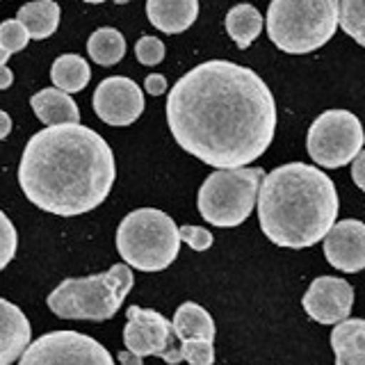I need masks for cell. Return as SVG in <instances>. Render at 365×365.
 Returning <instances> with one entry per match:
<instances>
[{
  "instance_id": "9",
  "label": "cell",
  "mask_w": 365,
  "mask_h": 365,
  "mask_svg": "<svg viewBox=\"0 0 365 365\" xmlns=\"http://www.w3.org/2000/svg\"><path fill=\"white\" fill-rule=\"evenodd\" d=\"M19 365H114V361L98 340L80 331L62 329L30 342Z\"/></svg>"
},
{
  "instance_id": "26",
  "label": "cell",
  "mask_w": 365,
  "mask_h": 365,
  "mask_svg": "<svg viewBox=\"0 0 365 365\" xmlns=\"http://www.w3.org/2000/svg\"><path fill=\"white\" fill-rule=\"evenodd\" d=\"M19 249V233L9 217L0 210V269H5Z\"/></svg>"
},
{
  "instance_id": "27",
  "label": "cell",
  "mask_w": 365,
  "mask_h": 365,
  "mask_svg": "<svg viewBox=\"0 0 365 365\" xmlns=\"http://www.w3.org/2000/svg\"><path fill=\"white\" fill-rule=\"evenodd\" d=\"M165 43L158 37H151V34H144L140 37V41L135 43V55L144 66H155L165 60Z\"/></svg>"
},
{
  "instance_id": "19",
  "label": "cell",
  "mask_w": 365,
  "mask_h": 365,
  "mask_svg": "<svg viewBox=\"0 0 365 365\" xmlns=\"http://www.w3.org/2000/svg\"><path fill=\"white\" fill-rule=\"evenodd\" d=\"M60 5L53 0H37L19 9L16 21L26 28L30 39H48L60 28Z\"/></svg>"
},
{
  "instance_id": "1",
  "label": "cell",
  "mask_w": 365,
  "mask_h": 365,
  "mask_svg": "<svg viewBox=\"0 0 365 365\" xmlns=\"http://www.w3.org/2000/svg\"><path fill=\"white\" fill-rule=\"evenodd\" d=\"M167 123L178 146L217 171L245 169L267 151L277 133V101L256 71L210 60L176 80Z\"/></svg>"
},
{
  "instance_id": "28",
  "label": "cell",
  "mask_w": 365,
  "mask_h": 365,
  "mask_svg": "<svg viewBox=\"0 0 365 365\" xmlns=\"http://www.w3.org/2000/svg\"><path fill=\"white\" fill-rule=\"evenodd\" d=\"M178 237H180V242H185L194 251H208L215 242L212 233L208 228H201V226H180Z\"/></svg>"
},
{
  "instance_id": "14",
  "label": "cell",
  "mask_w": 365,
  "mask_h": 365,
  "mask_svg": "<svg viewBox=\"0 0 365 365\" xmlns=\"http://www.w3.org/2000/svg\"><path fill=\"white\" fill-rule=\"evenodd\" d=\"M32 340V329L19 306L0 297V365H11L23 356Z\"/></svg>"
},
{
  "instance_id": "16",
  "label": "cell",
  "mask_w": 365,
  "mask_h": 365,
  "mask_svg": "<svg viewBox=\"0 0 365 365\" xmlns=\"http://www.w3.org/2000/svg\"><path fill=\"white\" fill-rule=\"evenodd\" d=\"M30 106L46 128L64 125V123H80V110L76 106L73 96H68L55 87H46L37 91V94L30 98Z\"/></svg>"
},
{
  "instance_id": "29",
  "label": "cell",
  "mask_w": 365,
  "mask_h": 365,
  "mask_svg": "<svg viewBox=\"0 0 365 365\" xmlns=\"http://www.w3.org/2000/svg\"><path fill=\"white\" fill-rule=\"evenodd\" d=\"M144 89L151 96H163L165 91H167V78L160 76V73H151V76L144 80Z\"/></svg>"
},
{
  "instance_id": "2",
  "label": "cell",
  "mask_w": 365,
  "mask_h": 365,
  "mask_svg": "<svg viewBox=\"0 0 365 365\" xmlns=\"http://www.w3.org/2000/svg\"><path fill=\"white\" fill-rule=\"evenodd\" d=\"M117 165L110 144L83 123H64L32 135L19 165L23 194L37 208L76 217L110 197Z\"/></svg>"
},
{
  "instance_id": "7",
  "label": "cell",
  "mask_w": 365,
  "mask_h": 365,
  "mask_svg": "<svg viewBox=\"0 0 365 365\" xmlns=\"http://www.w3.org/2000/svg\"><path fill=\"white\" fill-rule=\"evenodd\" d=\"M262 178H265L262 167L212 171L199 187L197 205L201 217L220 228L240 226L254 210Z\"/></svg>"
},
{
  "instance_id": "10",
  "label": "cell",
  "mask_w": 365,
  "mask_h": 365,
  "mask_svg": "<svg viewBox=\"0 0 365 365\" xmlns=\"http://www.w3.org/2000/svg\"><path fill=\"white\" fill-rule=\"evenodd\" d=\"M125 329H123V345L125 351L135 356H158L169 365H178L180 349L178 340L171 331V322L153 308L128 306L125 311Z\"/></svg>"
},
{
  "instance_id": "33",
  "label": "cell",
  "mask_w": 365,
  "mask_h": 365,
  "mask_svg": "<svg viewBox=\"0 0 365 365\" xmlns=\"http://www.w3.org/2000/svg\"><path fill=\"white\" fill-rule=\"evenodd\" d=\"M117 359H119L121 365H144V361L140 356H135V354H130V351H119Z\"/></svg>"
},
{
  "instance_id": "21",
  "label": "cell",
  "mask_w": 365,
  "mask_h": 365,
  "mask_svg": "<svg viewBox=\"0 0 365 365\" xmlns=\"http://www.w3.org/2000/svg\"><path fill=\"white\" fill-rule=\"evenodd\" d=\"M262 30V16L254 5H235L226 14V32L237 48H249Z\"/></svg>"
},
{
  "instance_id": "3",
  "label": "cell",
  "mask_w": 365,
  "mask_h": 365,
  "mask_svg": "<svg viewBox=\"0 0 365 365\" xmlns=\"http://www.w3.org/2000/svg\"><path fill=\"white\" fill-rule=\"evenodd\" d=\"M256 201L262 233L285 249L322 242L340 208L334 180L304 163L281 165L265 174Z\"/></svg>"
},
{
  "instance_id": "25",
  "label": "cell",
  "mask_w": 365,
  "mask_h": 365,
  "mask_svg": "<svg viewBox=\"0 0 365 365\" xmlns=\"http://www.w3.org/2000/svg\"><path fill=\"white\" fill-rule=\"evenodd\" d=\"M180 359L190 365H212L215 363V342L203 340H185L178 342Z\"/></svg>"
},
{
  "instance_id": "23",
  "label": "cell",
  "mask_w": 365,
  "mask_h": 365,
  "mask_svg": "<svg viewBox=\"0 0 365 365\" xmlns=\"http://www.w3.org/2000/svg\"><path fill=\"white\" fill-rule=\"evenodd\" d=\"M338 26L356 43H365V5L361 0H342V3H338Z\"/></svg>"
},
{
  "instance_id": "12",
  "label": "cell",
  "mask_w": 365,
  "mask_h": 365,
  "mask_svg": "<svg viewBox=\"0 0 365 365\" xmlns=\"http://www.w3.org/2000/svg\"><path fill=\"white\" fill-rule=\"evenodd\" d=\"M304 311L317 324H340L349 319L354 288L340 277H319L304 292Z\"/></svg>"
},
{
  "instance_id": "17",
  "label": "cell",
  "mask_w": 365,
  "mask_h": 365,
  "mask_svg": "<svg viewBox=\"0 0 365 365\" xmlns=\"http://www.w3.org/2000/svg\"><path fill=\"white\" fill-rule=\"evenodd\" d=\"M171 331H174L178 342L185 340L215 342V334H217L210 313L194 302H185L176 308L174 319H171Z\"/></svg>"
},
{
  "instance_id": "15",
  "label": "cell",
  "mask_w": 365,
  "mask_h": 365,
  "mask_svg": "<svg viewBox=\"0 0 365 365\" xmlns=\"http://www.w3.org/2000/svg\"><path fill=\"white\" fill-rule=\"evenodd\" d=\"M146 16L151 26L165 34H178L192 28L199 16L197 0H148Z\"/></svg>"
},
{
  "instance_id": "22",
  "label": "cell",
  "mask_w": 365,
  "mask_h": 365,
  "mask_svg": "<svg viewBox=\"0 0 365 365\" xmlns=\"http://www.w3.org/2000/svg\"><path fill=\"white\" fill-rule=\"evenodd\" d=\"M87 53L101 66L119 64L125 55V39L114 28H98L87 41Z\"/></svg>"
},
{
  "instance_id": "18",
  "label": "cell",
  "mask_w": 365,
  "mask_h": 365,
  "mask_svg": "<svg viewBox=\"0 0 365 365\" xmlns=\"http://www.w3.org/2000/svg\"><path fill=\"white\" fill-rule=\"evenodd\" d=\"M336 365H365V322L361 317L345 319L331 331Z\"/></svg>"
},
{
  "instance_id": "4",
  "label": "cell",
  "mask_w": 365,
  "mask_h": 365,
  "mask_svg": "<svg viewBox=\"0 0 365 365\" xmlns=\"http://www.w3.org/2000/svg\"><path fill=\"white\" fill-rule=\"evenodd\" d=\"M135 285L128 265H112L108 272L91 274L83 279H64L48 294L51 311L62 319H91L106 322L117 315L123 299Z\"/></svg>"
},
{
  "instance_id": "31",
  "label": "cell",
  "mask_w": 365,
  "mask_h": 365,
  "mask_svg": "<svg viewBox=\"0 0 365 365\" xmlns=\"http://www.w3.org/2000/svg\"><path fill=\"white\" fill-rule=\"evenodd\" d=\"M14 83V73H11L9 66H0V89H9Z\"/></svg>"
},
{
  "instance_id": "13",
  "label": "cell",
  "mask_w": 365,
  "mask_h": 365,
  "mask_svg": "<svg viewBox=\"0 0 365 365\" xmlns=\"http://www.w3.org/2000/svg\"><path fill=\"white\" fill-rule=\"evenodd\" d=\"M322 245L331 267L345 274H356L365 267V224L361 220L336 222Z\"/></svg>"
},
{
  "instance_id": "8",
  "label": "cell",
  "mask_w": 365,
  "mask_h": 365,
  "mask_svg": "<svg viewBox=\"0 0 365 365\" xmlns=\"http://www.w3.org/2000/svg\"><path fill=\"white\" fill-rule=\"evenodd\" d=\"M363 125L347 110H327L313 121L306 135V151L313 163L327 169L349 165L363 151Z\"/></svg>"
},
{
  "instance_id": "6",
  "label": "cell",
  "mask_w": 365,
  "mask_h": 365,
  "mask_svg": "<svg viewBox=\"0 0 365 365\" xmlns=\"http://www.w3.org/2000/svg\"><path fill=\"white\" fill-rule=\"evenodd\" d=\"M117 251L123 265L140 272H163L180 251L178 226L158 208H137L117 228Z\"/></svg>"
},
{
  "instance_id": "20",
  "label": "cell",
  "mask_w": 365,
  "mask_h": 365,
  "mask_svg": "<svg viewBox=\"0 0 365 365\" xmlns=\"http://www.w3.org/2000/svg\"><path fill=\"white\" fill-rule=\"evenodd\" d=\"M51 78L55 83V89L64 91V94H76V91H83L89 85V64L85 57H80L76 53H64L60 55L51 66Z\"/></svg>"
},
{
  "instance_id": "24",
  "label": "cell",
  "mask_w": 365,
  "mask_h": 365,
  "mask_svg": "<svg viewBox=\"0 0 365 365\" xmlns=\"http://www.w3.org/2000/svg\"><path fill=\"white\" fill-rule=\"evenodd\" d=\"M28 41H30L28 32L16 19L0 23V51L5 55H14V53L23 51L28 46Z\"/></svg>"
},
{
  "instance_id": "34",
  "label": "cell",
  "mask_w": 365,
  "mask_h": 365,
  "mask_svg": "<svg viewBox=\"0 0 365 365\" xmlns=\"http://www.w3.org/2000/svg\"><path fill=\"white\" fill-rule=\"evenodd\" d=\"M9 60V55H5L3 51H0V66H5V62Z\"/></svg>"
},
{
  "instance_id": "30",
  "label": "cell",
  "mask_w": 365,
  "mask_h": 365,
  "mask_svg": "<svg viewBox=\"0 0 365 365\" xmlns=\"http://www.w3.org/2000/svg\"><path fill=\"white\" fill-rule=\"evenodd\" d=\"M354 163V169H351V176H354V182H356V187H365V180H363V167H365V153L361 151L356 158L351 160Z\"/></svg>"
},
{
  "instance_id": "32",
  "label": "cell",
  "mask_w": 365,
  "mask_h": 365,
  "mask_svg": "<svg viewBox=\"0 0 365 365\" xmlns=\"http://www.w3.org/2000/svg\"><path fill=\"white\" fill-rule=\"evenodd\" d=\"M9 133H11V117L7 112L0 110V140H5Z\"/></svg>"
},
{
  "instance_id": "11",
  "label": "cell",
  "mask_w": 365,
  "mask_h": 365,
  "mask_svg": "<svg viewBox=\"0 0 365 365\" xmlns=\"http://www.w3.org/2000/svg\"><path fill=\"white\" fill-rule=\"evenodd\" d=\"M94 112L108 125H130L144 112V91L130 78H106L94 91Z\"/></svg>"
},
{
  "instance_id": "5",
  "label": "cell",
  "mask_w": 365,
  "mask_h": 365,
  "mask_svg": "<svg viewBox=\"0 0 365 365\" xmlns=\"http://www.w3.org/2000/svg\"><path fill=\"white\" fill-rule=\"evenodd\" d=\"M267 34L279 51L306 55L322 48L338 30L336 0H274L267 9Z\"/></svg>"
}]
</instances>
